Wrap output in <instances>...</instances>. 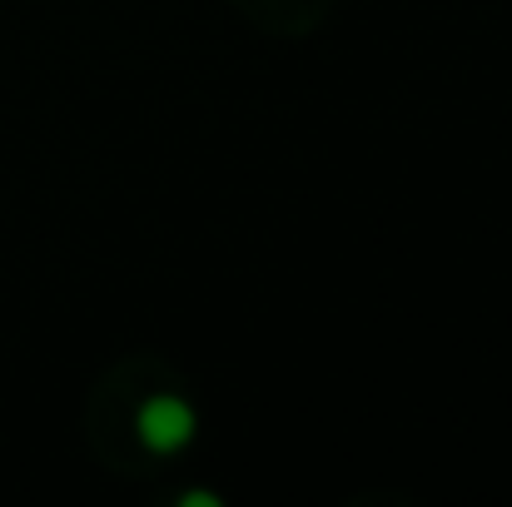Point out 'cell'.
Returning a JSON list of instances; mask_svg holds the SVG:
<instances>
[{
  "mask_svg": "<svg viewBox=\"0 0 512 507\" xmlns=\"http://www.w3.org/2000/svg\"><path fill=\"white\" fill-rule=\"evenodd\" d=\"M179 507H219V498H214V493H184Z\"/></svg>",
  "mask_w": 512,
  "mask_h": 507,
  "instance_id": "2",
  "label": "cell"
},
{
  "mask_svg": "<svg viewBox=\"0 0 512 507\" xmlns=\"http://www.w3.org/2000/svg\"><path fill=\"white\" fill-rule=\"evenodd\" d=\"M135 428H140V443L155 448V453H174L194 438V408L174 393H160V398H145L140 413H135Z\"/></svg>",
  "mask_w": 512,
  "mask_h": 507,
  "instance_id": "1",
  "label": "cell"
}]
</instances>
